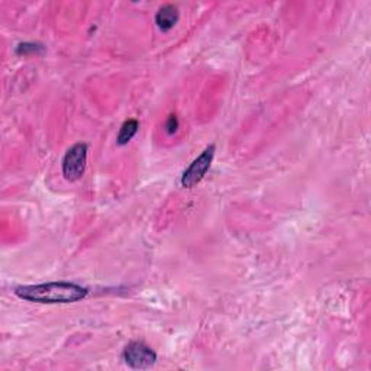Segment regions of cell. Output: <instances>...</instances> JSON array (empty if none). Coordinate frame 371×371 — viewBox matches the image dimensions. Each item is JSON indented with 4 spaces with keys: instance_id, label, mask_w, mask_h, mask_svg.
<instances>
[{
    "instance_id": "6da1fadb",
    "label": "cell",
    "mask_w": 371,
    "mask_h": 371,
    "mask_svg": "<svg viewBox=\"0 0 371 371\" xmlns=\"http://www.w3.org/2000/svg\"><path fill=\"white\" fill-rule=\"evenodd\" d=\"M15 295L22 300L44 305H63V303H76L89 295V290L80 284L70 281H51L42 284L21 286L15 289Z\"/></svg>"
},
{
    "instance_id": "7a4b0ae2",
    "label": "cell",
    "mask_w": 371,
    "mask_h": 371,
    "mask_svg": "<svg viewBox=\"0 0 371 371\" xmlns=\"http://www.w3.org/2000/svg\"><path fill=\"white\" fill-rule=\"evenodd\" d=\"M88 151L89 147L86 142H77L67 149L61 164L63 176L67 181L74 183L83 177L88 165Z\"/></svg>"
},
{
    "instance_id": "3957f363",
    "label": "cell",
    "mask_w": 371,
    "mask_h": 371,
    "mask_svg": "<svg viewBox=\"0 0 371 371\" xmlns=\"http://www.w3.org/2000/svg\"><path fill=\"white\" fill-rule=\"evenodd\" d=\"M215 153H216V147L212 144V145L206 147L204 153H201L197 158L193 160V163L188 168H186L183 176H181L183 188L192 189L205 179L206 173L209 172V168L213 163Z\"/></svg>"
},
{
    "instance_id": "277c9868",
    "label": "cell",
    "mask_w": 371,
    "mask_h": 371,
    "mask_svg": "<svg viewBox=\"0 0 371 371\" xmlns=\"http://www.w3.org/2000/svg\"><path fill=\"white\" fill-rule=\"evenodd\" d=\"M124 360L131 368L145 370L156 364L157 354L144 343L133 341L124 349Z\"/></svg>"
},
{
    "instance_id": "5b68a950",
    "label": "cell",
    "mask_w": 371,
    "mask_h": 371,
    "mask_svg": "<svg viewBox=\"0 0 371 371\" xmlns=\"http://www.w3.org/2000/svg\"><path fill=\"white\" fill-rule=\"evenodd\" d=\"M180 13L177 6L174 5H164L163 8L158 9L156 15V24L161 31H170L172 28L176 26L179 22Z\"/></svg>"
},
{
    "instance_id": "8992f818",
    "label": "cell",
    "mask_w": 371,
    "mask_h": 371,
    "mask_svg": "<svg viewBox=\"0 0 371 371\" xmlns=\"http://www.w3.org/2000/svg\"><path fill=\"white\" fill-rule=\"evenodd\" d=\"M140 124L137 119H128L124 122V125L121 126L119 133H117V145H126L133 137L135 133L138 132Z\"/></svg>"
},
{
    "instance_id": "52a82bcc",
    "label": "cell",
    "mask_w": 371,
    "mask_h": 371,
    "mask_svg": "<svg viewBox=\"0 0 371 371\" xmlns=\"http://www.w3.org/2000/svg\"><path fill=\"white\" fill-rule=\"evenodd\" d=\"M44 51V47L40 44H33V42H24L19 44L18 48H16V53L19 56H28L29 53H41Z\"/></svg>"
},
{
    "instance_id": "ba28073f",
    "label": "cell",
    "mask_w": 371,
    "mask_h": 371,
    "mask_svg": "<svg viewBox=\"0 0 371 371\" xmlns=\"http://www.w3.org/2000/svg\"><path fill=\"white\" fill-rule=\"evenodd\" d=\"M165 131H167V133H170V135H173L176 131H177V128H179V119H177V116L176 115H170V116H168V119L165 121Z\"/></svg>"
}]
</instances>
